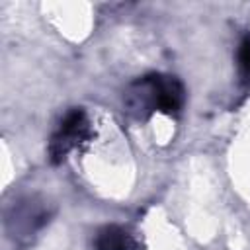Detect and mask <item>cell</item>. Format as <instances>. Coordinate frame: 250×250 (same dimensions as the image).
I'll return each mask as SVG.
<instances>
[{"label":"cell","mask_w":250,"mask_h":250,"mask_svg":"<svg viewBox=\"0 0 250 250\" xmlns=\"http://www.w3.org/2000/svg\"><path fill=\"white\" fill-rule=\"evenodd\" d=\"M146 90V105L150 111H162L166 115H178L184 105V86L176 76L168 74H148L139 80Z\"/></svg>","instance_id":"obj_2"},{"label":"cell","mask_w":250,"mask_h":250,"mask_svg":"<svg viewBox=\"0 0 250 250\" xmlns=\"http://www.w3.org/2000/svg\"><path fill=\"white\" fill-rule=\"evenodd\" d=\"M139 244L131 232L117 225L104 227L96 236V250H137Z\"/></svg>","instance_id":"obj_3"},{"label":"cell","mask_w":250,"mask_h":250,"mask_svg":"<svg viewBox=\"0 0 250 250\" xmlns=\"http://www.w3.org/2000/svg\"><path fill=\"white\" fill-rule=\"evenodd\" d=\"M238 70L244 88H250V35H244L238 47Z\"/></svg>","instance_id":"obj_4"},{"label":"cell","mask_w":250,"mask_h":250,"mask_svg":"<svg viewBox=\"0 0 250 250\" xmlns=\"http://www.w3.org/2000/svg\"><path fill=\"white\" fill-rule=\"evenodd\" d=\"M94 137L88 115L82 107L70 109L62 121L59 123L57 131L53 133L49 141V160L51 164H61L70 150L80 146L82 143H88Z\"/></svg>","instance_id":"obj_1"}]
</instances>
